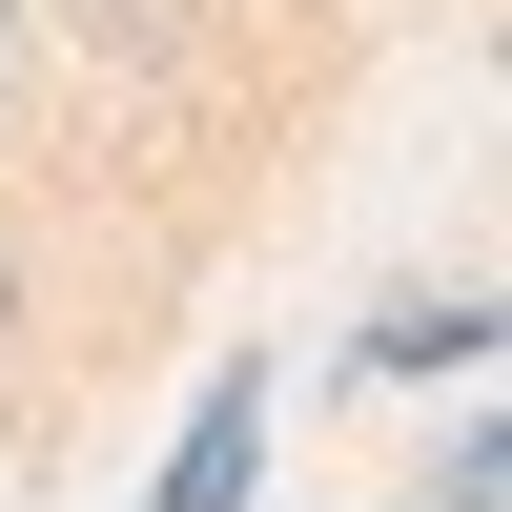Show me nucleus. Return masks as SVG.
I'll list each match as a JSON object with an SVG mask.
<instances>
[{
  "mask_svg": "<svg viewBox=\"0 0 512 512\" xmlns=\"http://www.w3.org/2000/svg\"><path fill=\"white\" fill-rule=\"evenodd\" d=\"M0 349H21V226H0Z\"/></svg>",
  "mask_w": 512,
  "mask_h": 512,
  "instance_id": "obj_1",
  "label": "nucleus"
},
{
  "mask_svg": "<svg viewBox=\"0 0 512 512\" xmlns=\"http://www.w3.org/2000/svg\"><path fill=\"white\" fill-rule=\"evenodd\" d=\"M0 62H21V41H0Z\"/></svg>",
  "mask_w": 512,
  "mask_h": 512,
  "instance_id": "obj_2",
  "label": "nucleus"
}]
</instances>
